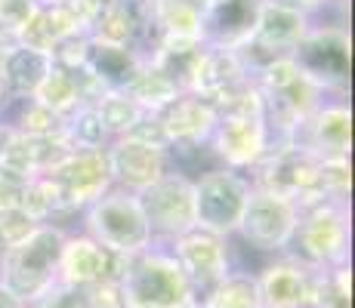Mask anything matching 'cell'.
<instances>
[{
  "instance_id": "6da1fadb",
  "label": "cell",
  "mask_w": 355,
  "mask_h": 308,
  "mask_svg": "<svg viewBox=\"0 0 355 308\" xmlns=\"http://www.w3.org/2000/svg\"><path fill=\"white\" fill-rule=\"evenodd\" d=\"M121 308H192L198 296L176 256L152 253V246L121 262L114 275Z\"/></svg>"
},
{
  "instance_id": "8fae6325",
  "label": "cell",
  "mask_w": 355,
  "mask_h": 308,
  "mask_svg": "<svg viewBox=\"0 0 355 308\" xmlns=\"http://www.w3.org/2000/svg\"><path fill=\"white\" fill-rule=\"evenodd\" d=\"M204 308H263L259 305L257 280L250 275H226V280L204 296Z\"/></svg>"
},
{
  "instance_id": "9c48e42d",
  "label": "cell",
  "mask_w": 355,
  "mask_h": 308,
  "mask_svg": "<svg viewBox=\"0 0 355 308\" xmlns=\"http://www.w3.org/2000/svg\"><path fill=\"white\" fill-rule=\"evenodd\" d=\"M50 56L37 46H16L3 56V74L0 78L16 93H34L50 80Z\"/></svg>"
},
{
  "instance_id": "30bf717a",
  "label": "cell",
  "mask_w": 355,
  "mask_h": 308,
  "mask_svg": "<svg viewBox=\"0 0 355 308\" xmlns=\"http://www.w3.org/2000/svg\"><path fill=\"white\" fill-rule=\"evenodd\" d=\"M90 68L112 87H127L136 78V62L121 44H96L90 50Z\"/></svg>"
},
{
  "instance_id": "7a4b0ae2",
  "label": "cell",
  "mask_w": 355,
  "mask_h": 308,
  "mask_svg": "<svg viewBox=\"0 0 355 308\" xmlns=\"http://www.w3.org/2000/svg\"><path fill=\"white\" fill-rule=\"evenodd\" d=\"M65 244L59 228H31L19 244L6 246L0 284L10 287L25 305H34L59 280Z\"/></svg>"
},
{
  "instance_id": "7c38bea8",
  "label": "cell",
  "mask_w": 355,
  "mask_h": 308,
  "mask_svg": "<svg viewBox=\"0 0 355 308\" xmlns=\"http://www.w3.org/2000/svg\"><path fill=\"white\" fill-rule=\"evenodd\" d=\"M282 3H315V0H282Z\"/></svg>"
},
{
  "instance_id": "3957f363",
  "label": "cell",
  "mask_w": 355,
  "mask_h": 308,
  "mask_svg": "<svg viewBox=\"0 0 355 308\" xmlns=\"http://www.w3.org/2000/svg\"><path fill=\"white\" fill-rule=\"evenodd\" d=\"M90 231L93 244H99L105 253H114L121 259H130L136 253L148 250L152 244V228L146 222L139 201L127 197H99L90 210Z\"/></svg>"
},
{
  "instance_id": "5b68a950",
  "label": "cell",
  "mask_w": 355,
  "mask_h": 308,
  "mask_svg": "<svg viewBox=\"0 0 355 308\" xmlns=\"http://www.w3.org/2000/svg\"><path fill=\"white\" fill-rule=\"evenodd\" d=\"M241 235L244 241L257 250H282L293 237L297 222L288 197L282 194H254L248 197V207L241 216Z\"/></svg>"
},
{
  "instance_id": "ba28073f",
  "label": "cell",
  "mask_w": 355,
  "mask_h": 308,
  "mask_svg": "<svg viewBox=\"0 0 355 308\" xmlns=\"http://www.w3.org/2000/svg\"><path fill=\"white\" fill-rule=\"evenodd\" d=\"M263 6V0H207L201 12V25L207 37H214L216 44L235 46L254 37Z\"/></svg>"
},
{
  "instance_id": "4fadbf2b",
  "label": "cell",
  "mask_w": 355,
  "mask_h": 308,
  "mask_svg": "<svg viewBox=\"0 0 355 308\" xmlns=\"http://www.w3.org/2000/svg\"><path fill=\"white\" fill-rule=\"evenodd\" d=\"M192 308H204V305H201V302H198V305H192Z\"/></svg>"
},
{
  "instance_id": "52a82bcc",
  "label": "cell",
  "mask_w": 355,
  "mask_h": 308,
  "mask_svg": "<svg viewBox=\"0 0 355 308\" xmlns=\"http://www.w3.org/2000/svg\"><path fill=\"white\" fill-rule=\"evenodd\" d=\"M254 280L263 308H309L318 287V275H312V269H303L297 262L272 265L266 269V275Z\"/></svg>"
},
{
  "instance_id": "277c9868",
  "label": "cell",
  "mask_w": 355,
  "mask_h": 308,
  "mask_svg": "<svg viewBox=\"0 0 355 308\" xmlns=\"http://www.w3.org/2000/svg\"><path fill=\"white\" fill-rule=\"evenodd\" d=\"M248 182L232 170L207 173L195 185V228L210 235H229L241 225L244 207H248Z\"/></svg>"
},
{
  "instance_id": "8992f818",
  "label": "cell",
  "mask_w": 355,
  "mask_h": 308,
  "mask_svg": "<svg viewBox=\"0 0 355 308\" xmlns=\"http://www.w3.org/2000/svg\"><path fill=\"white\" fill-rule=\"evenodd\" d=\"M291 53L306 80L343 84L349 74V44L340 31H318L312 37H300Z\"/></svg>"
}]
</instances>
